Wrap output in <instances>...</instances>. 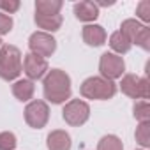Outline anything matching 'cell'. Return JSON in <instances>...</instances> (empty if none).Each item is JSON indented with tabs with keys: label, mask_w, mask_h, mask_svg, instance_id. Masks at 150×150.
<instances>
[{
	"label": "cell",
	"mask_w": 150,
	"mask_h": 150,
	"mask_svg": "<svg viewBox=\"0 0 150 150\" xmlns=\"http://www.w3.org/2000/svg\"><path fill=\"white\" fill-rule=\"evenodd\" d=\"M136 141L141 146H148L150 145V122H141L136 127Z\"/></svg>",
	"instance_id": "ffe728a7"
},
{
	"label": "cell",
	"mask_w": 150,
	"mask_h": 150,
	"mask_svg": "<svg viewBox=\"0 0 150 150\" xmlns=\"http://www.w3.org/2000/svg\"><path fill=\"white\" fill-rule=\"evenodd\" d=\"M21 67L25 69V74H27V76L30 78V81H32V80L42 78L44 74H46L48 62H46V58H42V57H39L35 53H27L25 58H23V65Z\"/></svg>",
	"instance_id": "9c48e42d"
},
{
	"label": "cell",
	"mask_w": 150,
	"mask_h": 150,
	"mask_svg": "<svg viewBox=\"0 0 150 150\" xmlns=\"http://www.w3.org/2000/svg\"><path fill=\"white\" fill-rule=\"evenodd\" d=\"M28 46L32 50L30 53H35V55H39L42 58L50 57L57 50L55 39L50 34H46V32H35V34H32L30 39H28Z\"/></svg>",
	"instance_id": "ba28073f"
},
{
	"label": "cell",
	"mask_w": 150,
	"mask_h": 150,
	"mask_svg": "<svg viewBox=\"0 0 150 150\" xmlns=\"http://www.w3.org/2000/svg\"><path fill=\"white\" fill-rule=\"evenodd\" d=\"M136 14H138L145 23L150 21V0H143V2L138 4V7H136Z\"/></svg>",
	"instance_id": "603a6c76"
},
{
	"label": "cell",
	"mask_w": 150,
	"mask_h": 150,
	"mask_svg": "<svg viewBox=\"0 0 150 150\" xmlns=\"http://www.w3.org/2000/svg\"><path fill=\"white\" fill-rule=\"evenodd\" d=\"M60 9H62L60 0H37L35 2V14L53 16V14H60Z\"/></svg>",
	"instance_id": "4fadbf2b"
},
{
	"label": "cell",
	"mask_w": 150,
	"mask_h": 150,
	"mask_svg": "<svg viewBox=\"0 0 150 150\" xmlns=\"http://www.w3.org/2000/svg\"><path fill=\"white\" fill-rule=\"evenodd\" d=\"M120 88L125 96L132 97V99H148L150 96V88H148V80L146 78H139L136 74H125L122 78Z\"/></svg>",
	"instance_id": "277c9868"
},
{
	"label": "cell",
	"mask_w": 150,
	"mask_h": 150,
	"mask_svg": "<svg viewBox=\"0 0 150 150\" xmlns=\"http://www.w3.org/2000/svg\"><path fill=\"white\" fill-rule=\"evenodd\" d=\"M20 9V2L18 0H0V13L4 11V14H13Z\"/></svg>",
	"instance_id": "cb8c5ba5"
},
{
	"label": "cell",
	"mask_w": 150,
	"mask_h": 150,
	"mask_svg": "<svg viewBox=\"0 0 150 150\" xmlns=\"http://www.w3.org/2000/svg\"><path fill=\"white\" fill-rule=\"evenodd\" d=\"M0 48H2V41H0Z\"/></svg>",
	"instance_id": "484cf974"
},
{
	"label": "cell",
	"mask_w": 150,
	"mask_h": 150,
	"mask_svg": "<svg viewBox=\"0 0 150 150\" xmlns=\"http://www.w3.org/2000/svg\"><path fill=\"white\" fill-rule=\"evenodd\" d=\"M64 120L69 124V125H81L88 120V115H90V108L85 101H80V99H72L65 104L64 111Z\"/></svg>",
	"instance_id": "5b68a950"
},
{
	"label": "cell",
	"mask_w": 150,
	"mask_h": 150,
	"mask_svg": "<svg viewBox=\"0 0 150 150\" xmlns=\"http://www.w3.org/2000/svg\"><path fill=\"white\" fill-rule=\"evenodd\" d=\"M110 46H111L117 53L124 55V53H127V51L131 50V41L118 30V32H113V34H111V37H110Z\"/></svg>",
	"instance_id": "2e32d148"
},
{
	"label": "cell",
	"mask_w": 150,
	"mask_h": 150,
	"mask_svg": "<svg viewBox=\"0 0 150 150\" xmlns=\"http://www.w3.org/2000/svg\"><path fill=\"white\" fill-rule=\"evenodd\" d=\"M21 53L16 46L6 44L0 48V78L13 81L21 72Z\"/></svg>",
	"instance_id": "7a4b0ae2"
},
{
	"label": "cell",
	"mask_w": 150,
	"mask_h": 150,
	"mask_svg": "<svg viewBox=\"0 0 150 150\" xmlns=\"http://www.w3.org/2000/svg\"><path fill=\"white\" fill-rule=\"evenodd\" d=\"M44 97L53 104H60L71 97V80L64 71H50V74L44 78Z\"/></svg>",
	"instance_id": "6da1fadb"
},
{
	"label": "cell",
	"mask_w": 150,
	"mask_h": 150,
	"mask_svg": "<svg viewBox=\"0 0 150 150\" xmlns=\"http://www.w3.org/2000/svg\"><path fill=\"white\" fill-rule=\"evenodd\" d=\"M132 42L138 44V46L143 48V50H150V28H148V27H143V30L136 35V39H134Z\"/></svg>",
	"instance_id": "7402d4cb"
},
{
	"label": "cell",
	"mask_w": 150,
	"mask_h": 150,
	"mask_svg": "<svg viewBox=\"0 0 150 150\" xmlns=\"http://www.w3.org/2000/svg\"><path fill=\"white\" fill-rule=\"evenodd\" d=\"M74 14L80 21H94L99 16V7L96 6V2L83 0V2L74 4Z\"/></svg>",
	"instance_id": "30bf717a"
},
{
	"label": "cell",
	"mask_w": 150,
	"mask_h": 150,
	"mask_svg": "<svg viewBox=\"0 0 150 150\" xmlns=\"http://www.w3.org/2000/svg\"><path fill=\"white\" fill-rule=\"evenodd\" d=\"M34 90H35V87H34V83H32L30 80H20V81H16V83L13 85V94H14V97L20 99V101H28V99H32Z\"/></svg>",
	"instance_id": "5bb4252c"
},
{
	"label": "cell",
	"mask_w": 150,
	"mask_h": 150,
	"mask_svg": "<svg viewBox=\"0 0 150 150\" xmlns=\"http://www.w3.org/2000/svg\"><path fill=\"white\" fill-rule=\"evenodd\" d=\"M35 23L39 28L48 30V32H55L60 28L62 25V16L60 14H53V16H42V14H35Z\"/></svg>",
	"instance_id": "9a60e30c"
},
{
	"label": "cell",
	"mask_w": 150,
	"mask_h": 150,
	"mask_svg": "<svg viewBox=\"0 0 150 150\" xmlns=\"http://www.w3.org/2000/svg\"><path fill=\"white\" fill-rule=\"evenodd\" d=\"M143 27L145 25H141L139 21H136V20H125L124 23H122V27H120V32L131 41V44H132V41L136 39V35L143 30Z\"/></svg>",
	"instance_id": "e0dca14e"
},
{
	"label": "cell",
	"mask_w": 150,
	"mask_h": 150,
	"mask_svg": "<svg viewBox=\"0 0 150 150\" xmlns=\"http://www.w3.org/2000/svg\"><path fill=\"white\" fill-rule=\"evenodd\" d=\"M83 41L88 46H103L106 42V32L101 25H87L83 28Z\"/></svg>",
	"instance_id": "8fae6325"
},
{
	"label": "cell",
	"mask_w": 150,
	"mask_h": 150,
	"mask_svg": "<svg viewBox=\"0 0 150 150\" xmlns=\"http://www.w3.org/2000/svg\"><path fill=\"white\" fill-rule=\"evenodd\" d=\"M80 92L87 99L104 101V99H111L117 94V85L113 81L103 78V76H94V78H88V80L83 81Z\"/></svg>",
	"instance_id": "3957f363"
},
{
	"label": "cell",
	"mask_w": 150,
	"mask_h": 150,
	"mask_svg": "<svg viewBox=\"0 0 150 150\" xmlns=\"http://www.w3.org/2000/svg\"><path fill=\"white\" fill-rule=\"evenodd\" d=\"M122 148H124L122 141H120L117 136H113V134L104 136V138L99 141V145H97V150H122Z\"/></svg>",
	"instance_id": "d6986e66"
},
{
	"label": "cell",
	"mask_w": 150,
	"mask_h": 150,
	"mask_svg": "<svg viewBox=\"0 0 150 150\" xmlns=\"http://www.w3.org/2000/svg\"><path fill=\"white\" fill-rule=\"evenodd\" d=\"M16 136L13 132H0V150H14Z\"/></svg>",
	"instance_id": "44dd1931"
},
{
	"label": "cell",
	"mask_w": 150,
	"mask_h": 150,
	"mask_svg": "<svg viewBox=\"0 0 150 150\" xmlns=\"http://www.w3.org/2000/svg\"><path fill=\"white\" fill-rule=\"evenodd\" d=\"M124 60L122 57L115 55V53H104L101 57V62H99V71H101V76L113 81L117 78H122V74H124Z\"/></svg>",
	"instance_id": "8992f818"
},
{
	"label": "cell",
	"mask_w": 150,
	"mask_h": 150,
	"mask_svg": "<svg viewBox=\"0 0 150 150\" xmlns=\"http://www.w3.org/2000/svg\"><path fill=\"white\" fill-rule=\"evenodd\" d=\"M11 28H13V18H11L9 14L0 13V35L9 34Z\"/></svg>",
	"instance_id": "d4e9b609"
},
{
	"label": "cell",
	"mask_w": 150,
	"mask_h": 150,
	"mask_svg": "<svg viewBox=\"0 0 150 150\" xmlns=\"http://www.w3.org/2000/svg\"><path fill=\"white\" fill-rule=\"evenodd\" d=\"M48 148L50 150H69L71 148V136L65 131H53L48 136Z\"/></svg>",
	"instance_id": "7c38bea8"
},
{
	"label": "cell",
	"mask_w": 150,
	"mask_h": 150,
	"mask_svg": "<svg viewBox=\"0 0 150 150\" xmlns=\"http://www.w3.org/2000/svg\"><path fill=\"white\" fill-rule=\"evenodd\" d=\"M132 111H134V118L139 120V124L150 120V104H148V101H145V99L138 101V103L134 104Z\"/></svg>",
	"instance_id": "ac0fdd59"
},
{
	"label": "cell",
	"mask_w": 150,
	"mask_h": 150,
	"mask_svg": "<svg viewBox=\"0 0 150 150\" xmlns=\"http://www.w3.org/2000/svg\"><path fill=\"white\" fill-rule=\"evenodd\" d=\"M48 118H50V110H48V104L44 101H32L25 108V120L34 129L44 127Z\"/></svg>",
	"instance_id": "52a82bcc"
}]
</instances>
